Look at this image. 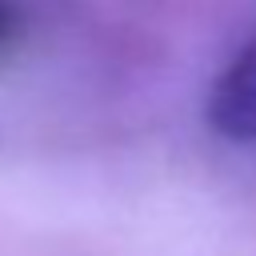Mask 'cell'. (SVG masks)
<instances>
[{
  "mask_svg": "<svg viewBox=\"0 0 256 256\" xmlns=\"http://www.w3.org/2000/svg\"><path fill=\"white\" fill-rule=\"evenodd\" d=\"M204 120L220 140L256 144V36L228 60L204 100Z\"/></svg>",
  "mask_w": 256,
  "mask_h": 256,
  "instance_id": "1",
  "label": "cell"
},
{
  "mask_svg": "<svg viewBox=\"0 0 256 256\" xmlns=\"http://www.w3.org/2000/svg\"><path fill=\"white\" fill-rule=\"evenodd\" d=\"M24 36V8L16 0H0V52L16 48Z\"/></svg>",
  "mask_w": 256,
  "mask_h": 256,
  "instance_id": "2",
  "label": "cell"
}]
</instances>
